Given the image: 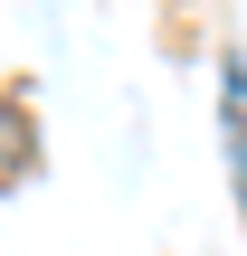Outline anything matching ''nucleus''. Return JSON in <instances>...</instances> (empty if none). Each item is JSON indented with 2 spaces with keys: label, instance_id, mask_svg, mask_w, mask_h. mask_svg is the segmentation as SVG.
Returning <instances> with one entry per match:
<instances>
[{
  "label": "nucleus",
  "instance_id": "f257e3e1",
  "mask_svg": "<svg viewBox=\"0 0 247 256\" xmlns=\"http://www.w3.org/2000/svg\"><path fill=\"white\" fill-rule=\"evenodd\" d=\"M219 76H228V86H219V124H228V180H238V218H247V66L228 57Z\"/></svg>",
  "mask_w": 247,
  "mask_h": 256
}]
</instances>
